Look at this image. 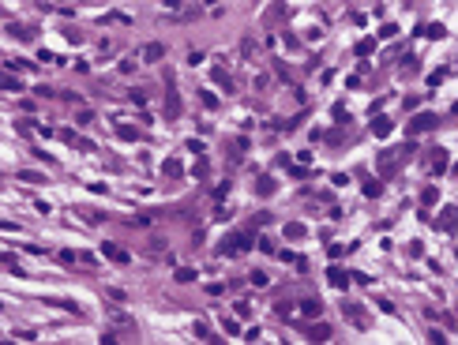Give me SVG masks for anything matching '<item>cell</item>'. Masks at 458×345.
Returning <instances> with one entry per match:
<instances>
[{
	"label": "cell",
	"instance_id": "6da1fadb",
	"mask_svg": "<svg viewBox=\"0 0 458 345\" xmlns=\"http://www.w3.org/2000/svg\"><path fill=\"white\" fill-rule=\"evenodd\" d=\"M248 244H252V236H248V233H233V236H226V240H222V255L248 251Z\"/></svg>",
	"mask_w": 458,
	"mask_h": 345
},
{
	"label": "cell",
	"instance_id": "7a4b0ae2",
	"mask_svg": "<svg viewBox=\"0 0 458 345\" xmlns=\"http://www.w3.org/2000/svg\"><path fill=\"white\" fill-rule=\"evenodd\" d=\"M428 128H436V113H417L406 131H409V135H421V131H428Z\"/></svg>",
	"mask_w": 458,
	"mask_h": 345
},
{
	"label": "cell",
	"instance_id": "3957f363",
	"mask_svg": "<svg viewBox=\"0 0 458 345\" xmlns=\"http://www.w3.org/2000/svg\"><path fill=\"white\" fill-rule=\"evenodd\" d=\"M443 233H455V225H458V206H443L440 210V221H436Z\"/></svg>",
	"mask_w": 458,
	"mask_h": 345
},
{
	"label": "cell",
	"instance_id": "277c9868",
	"mask_svg": "<svg viewBox=\"0 0 458 345\" xmlns=\"http://www.w3.org/2000/svg\"><path fill=\"white\" fill-rule=\"evenodd\" d=\"M349 278H353V274L338 270V267H330V270H327V282H330L334 289H345V285H349Z\"/></svg>",
	"mask_w": 458,
	"mask_h": 345
},
{
	"label": "cell",
	"instance_id": "5b68a950",
	"mask_svg": "<svg viewBox=\"0 0 458 345\" xmlns=\"http://www.w3.org/2000/svg\"><path fill=\"white\" fill-rule=\"evenodd\" d=\"M116 135H120L124 143H139V139H143V135H139V128H131V124H120V128H116Z\"/></svg>",
	"mask_w": 458,
	"mask_h": 345
},
{
	"label": "cell",
	"instance_id": "8992f818",
	"mask_svg": "<svg viewBox=\"0 0 458 345\" xmlns=\"http://www.w3.org/2000/svg\"><path fill=\"white\" fill-rule=\"evenodd\" d=\"M428 169H432V172H443V169H447V150H432Z\"/></svg>",
	"mask_w": 458,
	"mask_h": 345
},
{
	"label": "cell",
	"instance_id": "52a82bcc",
	"mask_svg": "<svg viewBox=\"0 0 458 345\" xmlns=\"http://www.w3.org/2000/svg\"><path fill=\"white\" fill-rule=\"evenodd\" d=\"M105 248V259H113V263H128V251L124 248H116V244H101Z\"/></svg>",
	"mask_w": 458,
	"mask_h": 345
},
{
	"label": "cell",
	"instance_id": "ba28073f",
	"mask_svg": "<svg viewBox=\"0 0 458 345\" xmlns=\"http://www.w3.org/2000/svg\"><path fill=\"white\" fill-rule=\"evenodd\" d=\"M319 312H323V308H319V300H304V304H301V315H304V319H319Z\"/></svg>",
	"mask_w": 458,
	"mask_h": 345
},
{
	"label": "cell",
	"instance_id": "9c48e42d",
	"mask_svg": "<svg viewBox=\"0 0 458 345\" xmlns=\"http://www.w3.org/2000/svg\"><path fill=\"white\" fill-rule=\"evenodd\" d=\"M372 131L379 135V139H387V135H391V120H383V116H376V120H372Z\"/></svg>",
	"mask_w": 458,
	"mask_h": 345
},
{
	"label": "cell",
	"instance_id": "30bf717a",
	"mask_svg": "<svg viewBox=\"0 0 458 345\" xmlns=\"http://www.w3.org/2000/svg\"><path fill=\"white\" fill-rule=\"evenodd\" d=\"M304 233H308V229H304L301 221H289V225H286V236H289V240H304Z\"/></svg>",
	"mask_w": 458,
	"mask_h": 345
},
{
	"label": "cell",
	"instance_id": "8fae6325",
	"mask_svg": "<svg viewBox=\"0 0 458 345\" xmlns=\"http://www.w3.org/2000/svg\"><path fill=\"white\" fill-rule=\"evenodd\" d=\"M211 75H214V83H218V86H226V90L233 86V79L226 75V68H211Z\"/></svg>",
	"mask_w": 458,
	"mask_h": 345
},
{
	"label": "cell",
	"instance_id": "7c38bea8",
	"mask_svg": "<svg viewBox=\"0 0 458 345\" xmlns=\"http://www.w3.org/2000/svg\"><path fill=\"white\" fill-rule=\"evenodd\" d=\"M162 53H165V49H162V45H147V64H158V60H162Z\"/></svg>",
	"mask_w": 458,
	"mask_h": 345
},
{
	"label": "cell",
	"instance_id": "4fadbf2b",
	"mask_svg": "<svg viewBox=\"0 0 458 345\" xmlns=\"http://www.w3.org/2000/svg\"><path fill=\"white\" fill-rule=\"evenodd\" d=\"M421 203H425V206H436V203H440V191H436V188H425V191H421Z\"/></svg>",
	"mask_w": 458,
	"mask_h": 345
},
{
	"label": "cell",
	"instance_id": "5bb4252c",
	"mask_svg": "<svg viewBox=\"0 0 458 345\" xmlns=\"http://www.w3.org/2000/svg\"><path fill=\"white\" fill-rule=\"evenodd\" d=\"M196 338L199 342H222V338H214V334L207 330V323H196Z\"/></svg>",
	"mask_w": 458,
	"mask_h": 345
},
{
	"label": "cell",
	"instance_id": "9a60e30c",
	"mask_svg": "<svg viewBox=\"0 0 458 345\" xmlns=\"http://www.w3.org/2000/svg\"><path fill=\"white\" fill-rule=\"evenodd\" d=\"M162 172H165V176H180V161H177V158L162 161Z\"/></svg>",
	"mask_w": 458,
	"mask_h": 345
},
{
	"label": "cell",
	"instance_id": "2e32d148",
	"mask_svg": "<svg viewBox=\"0 0 458 345\" xmlns=\"http://www.w3.org/2000/svg\"><path fill=\"white\" fill-rule=\"evenodd\" d=\"M425 34H428V38H436V42H440V38H447V27H440V23H432V27H425Z\"/></svg>",
	"mask_w": 458,
	"mask_h": 345
},
{
	"label": "cell",
	"instance_id": "e0dca14e",
	"mask_svg": "<svg viewBox=\"0 0 458 345\" xmlns=\"http://www.w3.org/2000/svg\"><path fill=\"white\" fill-rule=\"evenodd\" d=\"M256 191H259V195H271V191H274V180H271V176H259V188H256Z\"/></svg>",
	"mask_w": 458,
	"mask_h": 345
},
{
	"label": "cell",
	"instance_id": "ac0fdd59",
	"mask_svg": "<svg viewBox=\"0 0 458 345\" xmlns=\"http://www.w3.org/2000/svg\"><path fill=\"white\" fill-rule=\"evenodd\" d=\"M379 191H383V188H379V180H364V195H368V199H376Z\"/></svg>",
	"mask_w": 458,
	"mask_h": 345
},
{
	"label": "cell",
	"instance_id": "d6986e66",
	"mask_svg": "<svg viewBox=\"0 0 458 345\" xmlns=\"http://www.w3.org/2000/svg\"><path fill=\"white\" fill-rule=\"evenodd\" d=\"M372 49H376V42H372V38H364V42L357 45V57H368V53H372Z\"/></svg>",
	"mask_w": 458,
	"mask_h": 345
},
{
	"label": "cell",
	"instance_id": "ffe728a7",
	"mask_svg": "<svg viewBox=\"0 0 458 345\" xmlns=\"http://www.w3.org/2000/svg\"><path fill=\"white\" fill-rule=\"evenodd\" d=\"M177 282H196V270H192V267H180V270H177Z\"/></svg>",
	"mask_w": 458,
	"mask_h": 345
},
{
	"label": "cell",
	"instance_id": "44dd1931",
	"mask_svg": "<svg viewBox=\"0 0 458 345\" xmlns=\"http://www.w3.org/2000/svg\"><path fill=\"white\" fill-rule=\"evenodd\" d=\"M379 158H383V161H379V172H383V176H387V172H394V161H391V154H379Z\"/></svg>",
	"mask_w": 458,
	"mask_h": 345
},
{
	"label": "cell",
	"instance_id": "7402d4cb",
	"mask_svg": "<svg viewBox=\"0 0 458 345\" xmlns=\"http://www.w3.org/2000/svg\"><path fill=\"white\" fill-rule=\"evenodd\" d=\"M199 98H203V105H207V109H218V98H214V94H211V90H203Z\"/></svg>",
	"mask_w": 458,
	"mask_h": 345
},
{
	"label": "cell",
	"instance_id": "603a6c76",
	"mask_svg": "<svg viewBox=\"0 0 458 345\" xmlns=\"http://www.w3.org/2000/svg\"><path fill=\"white\" fill-rule=\"evenodd\" d=\"M327 327H312V342H327Z\"/></svg>",
	"mask_w": 458,
	"mask_h": 345
},
{
	"label": "cell",
	"instance_id": "cb8c5ba5",
	"mask_svg": "<svg viewBox=\"0 0 458 345\" xmlns=\"http://www.w3.org/2000/svg\"><path fill=\"white\" fill-rule=\"evenodd\" d=\"M428 342H436V345H443L447 338H443V330H428Z\"/></svg>",
	"mask_w": 458,
	"mask_h": 345
}]
</instances>
